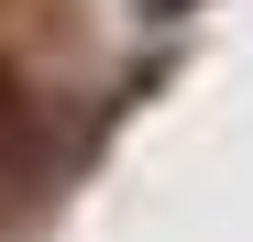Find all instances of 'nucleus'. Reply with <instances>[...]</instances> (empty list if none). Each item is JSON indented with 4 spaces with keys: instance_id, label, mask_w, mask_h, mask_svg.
I'll return each instance as SVG.
<instances>
[{
    "instance_id": "obj_1",
    "label": "nucleus",
    "mask_w": 253,
    "mask_h": 242,
    "mask_svg": "<svg viewBox=\"0 0 253 242\" xmlns=\"http://www.w3.org/2000/svg\"><path fill=\"white\" fill-rule=\"evenodd\" d=\"M33 132H44V99H33V77H22V66H0V176H22Z\"/></svg>"
}]
</instances>
